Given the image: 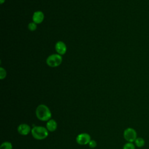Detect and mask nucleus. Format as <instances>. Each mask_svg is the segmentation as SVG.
<instances>
[{
  "instance_id": "obj_11",
  "label": "nucleus",
  "mask_w": 149,
  "mask_h": 149,
  "mask_svg": "<svg viewBox=\"0 0 149 149\" xmlns=\"http://www.w3.org/2000/svg\"><path fill=\"white\" fill-rule=\"evenodd\" d=\"M12 144L10 142L4 141L1 144L0 149H12Z\"/></svg>"
},
{
  "instance_id": "obj_6",
  "label": "nucleus",
  "mask_w": 149,
  "mask_h": 149,
  "mask_svg": "<svg viewBox=\"0 0 149 149\" xmlns=\"http://www.w3.org/2000/svg\"><path fill=\"white\" fill-rule=\"evenodd\" d=\"M17 130L20 134L23 136H26L30 132H31V129L29 125L26 123H22L18 126Z\"/></svg>"
},
{
  "instance_id": "obj_3",
  "label": "nucleus",
  "mask_w": 149,
  "mask_h": 149,
  "mask_svg": "<svg viewBox=\"0 0 149 149\" xmlns=\"http://www.w3.org/2000/svg\"><path fill=\"white\" fill-rule=\"evenodd\" d=\"M62 61V58L59 54H53L49 56L46 61L47 64L52 68L60 65Z\"/></svg>"
},
{
  "instance_id": "obj_2",
  "label": "nucleus",
  "mask_w": 149,
  "mask_h": 149,
  "mask_svg": "<svg viewBox=\"0 0 149 149\" xmlns=\"http://www.w3.org/2000/svg\"><path fill=\"white\" fill-rule=\"evenodd\" d=\"M32 136L36 140H43L48 136V130L43 126H34L31 130Z\"/></svg>"
},
{
  "instance_id": "obj_5",
  "label": "nucleus",
  "mask_w": 149,
  "mask_h": 149,
  "mask_svg": "<svg viewBox=\"0 0 149 149\" xmlns=\"http://www.w3.org/2000/svg\"><path fill=\"white\" fill-rule=\"evenodd\" d=\"M91 140L90 136L86 133H82L79 134L76 137V142L79 145H86L88 144Z\"/></svg>"
},
{
  "instance_id": "obj_16",
  "label": "nucleus",
  "mask_w": 149,
  "mask_h": 149,
  "mask_svg": "<svg viewBox=\"0 0 149 149\" xmlns=\"http://www.w3.org/2000/svg\"><path fill=\"white\" fill-rule=\"evenodd\" d=\"M0 1H1V4H2L5 2V0H0Z\"/></svg>"
},
{
  "instance_id": "obj_13",
  "label": "nucleus",
  "mask_w": 149,
  "mask_h": 149,
  "mask_svg": "<svg viewBox=\"0 0 149 149\" xmlns=\"http://www.w3.org/2000/svg\"><path fill=\"white\" fill-rule=\"evenodd\" d=\"M28 28L31 31H35L36 30V29H37V24L34 22L30 23L29 24V25H28Z\"/></svg>"
},
{
  "instance_id": "obj_7",
  "label": "nucleus",
  "mask_w": 149,
  "mask_h": 149,
  "mask_svg": "<svg viewBox=\"0 0 149 149\" xmlns=\"http://www.w3.org/2000/svg\"><path fill=\"white\" fill-rule=\"evenodd\" d=\"M55 48L56 51L61 55H64L66 52V45L62 41H58L56 43Z\"/></svg>"
},
{
  "instance_id": "obj_12",
  "label": "nucleus",
  "mask_w": 149,
  "mask_h": 149,
  "mask_svg": "<svg viewBox=\"0 0 149 149\" xmlns=\"http://www.w3.org/2000/svg\"><path fill=\"white\" fill-rule=\"evenodd\" d=\"M123 149H135V145L133 143L127 142L125 144L123 147Z\"/></svg>"
},
{
  "instance_id": "obj_15",
  "label": "nucleus",
  "mask_w": 149,
  "mask_h": 149,
  "mask_svg": "<svg viewBox=\"0 0 149 149\" xmlns=\"http://www.w3.org/2000/svg\"><path fill=\"white\" fill-rule=\"evenodd\" d=\"M88 144L90 148H93L97 146V142H96V141H95L94 140H91Z\"/></svg>"
},
{
  "instance_id": "obj_8",
  "label": "nucleus",
  "mask_w": 149,
  "mask_h": 149,
  "mask_svg": "<svg viewBox=\"0 0 149 149\" xmlns=\"http://www.w3.org/2000/svg\"><path fill=\"white\" fill-rule=\"evenodd\" d=\"M44 19V13L41 11H36L33 15V20L36 24H40L42 22Z\"/></svg>"
},
{
  "instance_id": "obj_9",
  "label": "nucleus",
  "mask_w": 149,
  "mask_h": 149,
  "mask_svg": "<svg viewBox=\"0 0 149 149\" xmlns=\"http://www.w3.org/2000/svg\"><path fill=\"white\" fill-rule=\"evenodd\" d=\"M46 128L48 130V132H54L57 128V123L53 119H50L47 121L46 123Z\"/></svg>"
},
{
  "instance_id": "obj_1",
  "label": "nucleus",
  "mask_w": 149,
  "mask_h": 149,
  "mask_svg": "<svg viewBox=\"0 0 149 149\" xmlns=\"http://www.w3.org/2000/svg\"><path fill=\"white\" fill-rule=\"evenodd\" d=\"M36 117L40 120L48 121L51 118V112L49 108L44 104L39 105L36 109Z\"/></svg>"
},
{
  "instance_id": "obj_4",
  "label": "nucleus",
  "mask_w": 149,
  "mask_h": 149,
  "mask_svg": "<svg viewBox=\"0 0 149 149\" xmlns=\"http://www.w3.org/2000/svg\"><path fill=\"white\" fill-rule=\"evenodd\" d=\"M123 137L127 142H134L137 137V132L133 128L127 127L123 132Z\"/></svg>"
},
{
  "instance_id": "obj_14",
  "label": "nucleus",
  "mask_w": 149,
  "mask_h": 149,
  "mask_svg": "<svg viewBox=\"0 0 149 149\" xmlns=\"http://www.w3.org/2000/svg\"><path fill=\"white\" fill-rule=\"evenodd\" d=\"M6 75V70L2 68H0V79L1 80L3 79L4 78H5Z\"/></svg>"
},
{
  "instance_id": "obj_10",
  "label": "nucleus",
  "mask_w": 149,
  "mask_h": 149,
  "mask_svg": "<svg viewBox=\"0 0 149 149\" xmlns=\"http://www.w3.org/2000/svg\"><path fill=\"white\" fill-rule=\"evenodd\" d=\"M134 144L139 148L143 147L145 145V140L142 137H137L134 141Z\"/></svg>"
}]
</instances>
